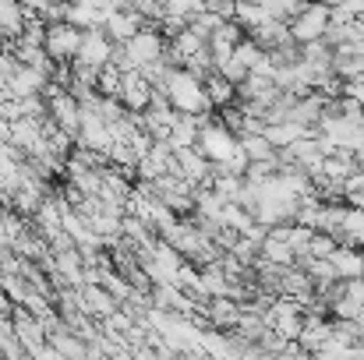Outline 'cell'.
<instances>
[{
  "mask_svg": "<svg viewBox=\"0 0 364 360\" xmlns=\"http://www.w3.org/2000/svg\"><path fill=\"white\" fill-rule=\"evenodd\" d=\"M163 89H166L170 107H173L177 114H195V117H209V114H213V103H209V96H205V82L195 78L191 71L173 67Z\"/></svg>",
  "mask_w": 364,
  "mask_h": 360,
  "instance_id": "6da1fadb",
  "label": "cell"
},
{
  "mask_svg": "<svg viewBox=\"0 0 364 360\" xmlns=\"http://www.w3.org/2000/svg\"><path fill=\"white\" fill-rule=\"evenodd\" d=\"M329 25H333V7L322 4V0H311L304 4L294 18H290V36L304 46V43H318L329 36Z\"/></svg>",
  "mask_w": 364,
  "mask_h": 360,
  "instance_id": "7a4b0ae2",
  "label": "cell"
},
{
  "mask_svg": "<svg viewBox=\"0 0 364 360\" xmlns=\"http://www.w3.org/2000/svg\"><path fill=\"white\" fill-rule=\"evenodd\" d=\"M43 96H46V117H50V124L60 127L64 134L78 138V127H82V103H78L64 85H53V82H50V89H46Z\"/></svg>",
  "mask_w": 364,
  "mask_h": 360,
  "instance_id": "3957f363",
  "label": "cell"
},
{
  "mask_svg": "<svg viewBox=\"0 0 364 360\" xmlns=\"http://www.w3.org/2000/svg\"><path fill=\"white\" fill-rule=\"evenodd\" d=\"M78 46H82V28L78 25H71V21H50L46 25L43 50H46V57L53 64H75Z\"/></svg>",
  "mask_w": 364,
  "mask_h": 360,
  "instance_id": "277c9868",
  "label": "cell"
},
{
  "mask_svg": "<svg viewBox=\"0 0 364 360\" xmlns=\"http://www.w3.org/2000/svg\"><path fill=\"white\" fill-rule=\"evenodd\" d=\"M114 46H117V43H114L103 28H85L75 64H78V67H92V71H107V67L114 64Z\"/></svg>",
  "mask_w": 364,
  "mask_h": 360,
  "instance_id": "5b68a950",
  "label": "cell"
},
{
  "mask_svg": "<svg viewBox=\"0 0 364 360\" xmlns=\"http://www.w3.org/2000/svg\"><path fill=\"white\" fill-rule=\"evenodd\" d=\"M11 322H14V336H18V343H21L28 354H36L39 347L50 343V332H46L43 318L32 315L28 307H14V311H11Z\"/></svg>",
  "mask_w": 364,
  "mask_h": 360,
  "instance_id": "8992f818",
  "label": "cell"
},
{
  "mask_svg": "<svg viewBox=\"0 0 364 360\" xmlns=\"http://www.w3.org/2000/svg\"><path fill=\"white\" fill-rule=\"evenodd\" d=\"M117 99H121L131 114H145L149 103H152V85H149V78H145L141 71H121V92H117Z\"/></svg>",
  "mask_w": 364,
  "mask_h": 360,
  "instance_id": "52a82bcc",
  "label": "cell"
},
{
  "mask_svg": "<svg viewBox=\"0 0 364 360\" xmlns=\"http://www.w3.org/2000/svg\"><path fill=\"white\" fill-rule=\"evenodd\" d=\"M177 177L191 187H213V163L198 148H177Z\"/></svg>",
  "mask_w": 364,
  "mask_h": 360,
  "instance_id": "ba28073f",
  "label": "cell"
},
{
  "mask_svg": "<svg viewBox=\"0 0 364 360\" xmlns=\"http://www.w3.org/2000/svg\"><path fill=\"white\" fill-rule=\"evenodd\" d=\"M149 21L138 14V11H131V7H121V11H114V14H107V21H103V32L114 39V43H127V39H134L141 28H145Z\"/></svg>",
  "mask_w": 364,
  "mask_h": 360,
  "instance_id": "9c48e42d",
  "label": "cell"
},
{
  "mask_svg": "<svg viewBox=\"0 0 364 360\" xmlns=\"http://www.w3.org/2000/svg\"><path fill=\"white\" fill-rule=\"evenodd\" d=\"M333 268L340 276V283H350V279H364V247H350V244H340L333 251Z\"/></svg>",
  "mask_w": 364,
  "mask_h": 360,
  "instance_id": "30bf717a",
  "label": "cell"
},
{
  "mask_svg": "<svg viewBox=\"0 0 364 360\" xmlns=\"http://www.w3.org/2000/svg\"><path fill=\"white\" fill-rule=\"evenodd\" d=\"M198 134H202V117H195V114H177L166 141L173 145V152H177V148H195V145H198Z\"/></svg>",
  "mask_w": 364,
  "mask_h": 360,
  "instance_id": "8fae6325",
  "label": "cell"
},
{
  "mask_svg": "<svg viewBox=\"0 0 364 360\" xmlns=\"http://www.w3.org/2000/svg\"><path fill=\"white\" fill-rule=\"evenodd\" d=\"M251 39L265 50V53H272V50H279V46H287L294 36H290V21H276V18H269L265 25H258L255 32H251Z\"/></svg>",
  "mask_w": 364,
  "mask_h": 360,
  "instance_id": "7c38bea8",
  "label": "cell"
},
{
  "mask_svg": "<svg viewBox=\"0 0 364 360\" xmlns=\"http://www.w3.org/2000/svg\"><path fill=\"white\" fill-rule=\"evenodd\" d=\"M205 96H209L213 110H223V107H234L237 103V85H230L220 71H213L205 78Z\"/></svg>",
  "mask_w": 364,
  "mask_h": 360,
  "instance_id": "4fadbf2b",
  "label": "cell"
},
{
  "mask_svg": "<svg viewBox=\"0 0 364 360\" xmlns=\"http://www.w3.org/2000/svg\"><path fill=\"white\" fill-rule=\"evenodd\" d=\"M308 134H315V131H308L304 124H294V120H283V124H269V127H265V138H269L276 148H290L294 141H301V138H308Z\"/></svg>",
  "mask_w": 364,
  "mask_h": 360,
  "instance_id": "5bb4252c",
  "label": "cell"
},
{
  "mask_svg": "<svg viewBox=\"0 0 364 360\" xmlns=\"http://www.w3.org/2000/svg\"><path fill=\"white\" fill-rule=\"evenodd\" d=\"M241 148L244 156H247V163H265V159H276V145L265 138V131L262 134H241Z\"/></svg>",
  "mask_w": 364,
  "mask_h": 360,
  "instance_id": "9a60e30c",
  "label": "cell"
},
{
  "mask_svg": "<svg viewBox=\"0 0 364 360\" xmlns=\"http://www.w3.org/2000/svg\"><path fill=\"white\" fill-rule=\"evenodd\" d=\"M265 11H269V18H276V21H290L308 0H258Z\"/></svg>",
  "mask_w": 364,
  "mask_h": 360,
  "instance_id": "2e32d148",
  "label": "cell"
},
{
  "mask_svg": "<svg viewBox=\"0 0 364 360\" xmlns=\"http://www.w3.org/2000/svg\"><path fill=\"white\" fill-rule=\"evenodd\" d=\"M336 247H340V240L322 234V230H315V237H311V258H333Z\"/></svg>",
  "mask_w": 364,
  "mask_h": 360,
  "instance_id": "e0dca14e",
  "label": "cell"
},
{
  "mask_svg": "<svg viewBox=\"0 0 364 360\" xmlns=\"http://www.w3.org/2000/svg\"><path fill=\"white\" fill-rule=\"evenodd\" d=\"M340 96H347V99H354V103L364 107V78H358V82H343V92H340Z\"/></svg>",
  "mask_w": 364,
  "mask_h": 360,
  "instance_id": "ac0fdd59",
  "label": "cell"
},
{
  "mask_svg": "<svg viewBox=\"0 0 364 360\" xmlns=\"http://www.w3.org/2000/svg\"><path fill=\"white\" fill-rule=\"evenodd\" d=\"M11 311H14V300H11V297L4 293V286H0V315H11Z\"/></svg>",
  "mask_w": 364,
  "mask_h": 360,
  "instance_id": "d6986e66",
  "label": "cell"
},
{
  "mask_svg": "<svg viewBox=\"0 0 364 360\" xmlns=\"http://www.w3.org/2000/svg\"><path fill=\"white\" fill-rule=\"evenodd\" d=\"M361 247H364V240H361Z\"/></svg>",
  "mask_w": 364,
  "mask_h": 360,
  "instance_id": "ffe728a7",
  "label": "cell"
}]
</instances>
